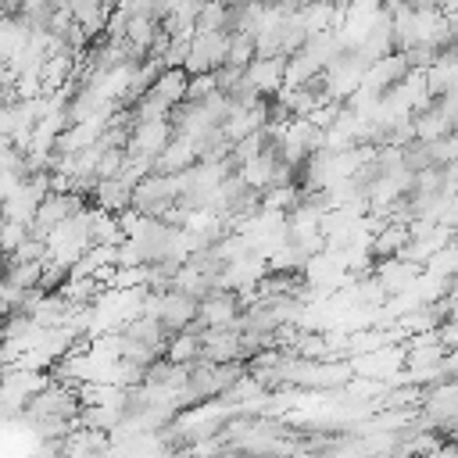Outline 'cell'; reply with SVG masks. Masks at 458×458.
I'll return each instance as SVG.
<instances>
[{"label":"cell","instance_id":"1","mask_svg":"<svg viewBox=\"0 0 458 458\" xmlns=\"http://www.w3.org/2000/svg\"><path fill=\"white\" fill-rule=\"evenodd\" d=\"M143 315H154L168 333H179V329H190L197 322V301L186 297L182 290L168 286V290H150L147 293V304H143Z\"/></svg>","mask_w":458,"mask_h":458},{"label":"cell","instance_id":"2","mask_svg":"<svg viewBox=\"0 0 458 458\" xmlns=\"http://www.w3.org/2000/svg\"><path fill=\"white\" fill-rule=\"evenodd\" d=\"M243 293L240 290H225V286H215L211 293H204L197 301V329H218V326H233L240 315H243Z\"/></svg>","mask_w":458,"mask_h":458},{"label":"cell","instance_id":"3","mask_svg":"<svg viewBox=\"0 0 458 458\" xmlns=\"http://www.w3.org/2000/svg\"><path fill=\"white\" fill-rule=\"evenodd\" d=\"M82 208H86V204H82V193H72V190H50V193L43 197V204H39V211H36L29 233L39 236V240H47L61 222H68V218H72L75 211H82Z\"/></svg>","mask_w":458,"mask_h":458},{"label":"cell","instance_id":"4","mask_svg":"<svg viewBox=\"0 0 458 458\" xmlns=\"http://www.w3.org/2000/svg\"><path fill=\"white\" fill-rule=\"evenodd\" d=\"M229 57V32H193L190 36V54H186V72L190 75H204V72H218Z\"/></svg>","mask_w":458,"mask_h":458},{"label":"cell","instance_id":"5","mask_svg":"<svg viewBox=\"0 0 458 458\" xmlns=\"http://www.w3.org/2000/svg\"><path fill=\"white\" fill-rule=\"evenodd\" d=\"M200 358L204 361H240L243 358V340L240 326H218V329H200Z\"/></svg>","mask_w":458,"mask_h":458},{"label":"cell","instance_id":"6","mask_svg":"<svg viewBox=\"0 0 458 458\" xmlns=\"http://www.w3.org/2000/svg\"><path fill=\"white\" fill-rule=\"evenodd\" d=\"M247 79H250V86L261 97H276L283 89V79H286V57H265V54H258L247 64Z\"/></svg>","mask_w":458,"mask_h":458},{"label":"cell","instance_id":"7","mask_svg":"<svg viewBox=\"0 0 458 458\" xmlns=\"http://www.w3.org/2000/svg\"><path fill=\"white\" fill-rule=\"evenodd\" d=\"M93 200H97V208H104V211H111V215H122V211H129V204H132V186L122 182L118 175L100 179V182L93 186Z\"/></svg>","mask_w":458,"mask_h":458},{"label":"cell","instance_id":"8","mask_svg":"<svg viewBox=\"0 0 458 458\" xmlns=\"http://www.w3.org/2000/svg\"><path fill=\"white\" fill-rule=\"evenodd\" d=\"M168 361H179V365H190L200 358V329L190 326V329H179L168 336V351H165Z\"/></svg>","mask_w":458,"mask_h":458},{"label":"cell","instance_id":"9","mask_svg":"<svg viewBox=\"0 0 458 458\" xmlns=\"http://www.w3.org/2000/svg\"><path fill=\"white\" fill-rule=\"evenodd\" d=\"M197 32H229V4L225 0H204Z\"/></svg>","mask_w":458,"mask_h":458},{"label":"cell","instance_id":"10","mask_svg":"<svg viewBox=\"0 0 458 458\" xmlns=\"http://www.w3.org/2000/svg\"><path fill=\"white\" fill-rule=\"evenodd\" d=\"M254 57H258V39L250 32H229V57H225V64L247 72V64Z\"/></svg>","mask_w":458,"mask_h":458},{"label":"cell","instance_id":"11","mask_svg":"<svg viewBox=\"0 0 458 458\" xmlns=\"http://www.w3.org/2000/svg\"><path fill=\"white\" fill-rule=\"evenodd\" d=\"M25 240H29V225H21V222H7V218H4V225H0V254H14Z\"/></svg>","mask_w":458,"mask_h":458},{"label":"cell","instance_id":"12","mask_svg":"<svg viewBox=\"0 0 458 458\" xmlns=\"http://www.w3.org/2000/svg\"><path fill=\"white\" fill-rule=\"evenodd\" d=\"M150 4H154V14L165 21V18H168V14H172V11H175L182 0H150Z\"/></svg>","mask_w":458,"mask_h":458}]
</instances>
